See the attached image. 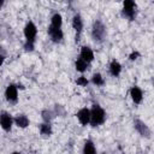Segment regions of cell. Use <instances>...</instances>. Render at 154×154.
I'll list each match as a JSON object with an SVG mask.
<instances>
[{
	"mask_svg": "<svg viewBox=\"0 0 154 154\" xmlns=\"http://www.w3.org/2000/svg\"><path fill=\"white\" fill-rule=\"evenodd\" d=\"M106 120V112L105 109L97 105V103H94L91 109H90V122L89 124L91 126H99L101 124H103Z\"/></svg>",
	"mask_w": 154,
	"mask_h": 154,
	"instance_id": "6da1fadb",
	"label": "cell"
},
{
	"mask_svg": "<svg viewBox=\"0 0 154 154\" xmlns=\"http://www.w3.org/2000/svg\"><path fill=\"white\" fill-rule=\"evenodd\" d=\"M106 35H107L106 25L103 24L102 20L96 19L93 23V26H91V37H93V40L95 42H102L106 38Z\"/></svg>",
	"mask_w": 154,
	"mask_h": 154,
	"instance_id": "7a4b0ae2",
	"label": "cell"
},
{
	"mask_svg": "<svg viewBox=\"0 0 154 154\" xmlns=\"http://www.w3.org/2000/svg\"><path fill=\"white\" fill-rule=\"evenodd\" d=\"M37 35V28L34 22L29 20L24 26V36H25V43L28 45H35V38Z\"/></svg>",
	"mask_w": 154,
	"mask_h": 154,
	"instance_id": "3957f363",
	"label": "cell"
},
{
	"mask_svg": "<svg viewBox=\"0 0 154 154\" xmlns=\"http://www.w3.org/2000/svg\"><path fill=\"white\" fill-rule=\"evenodd\" d=\"M136 8H137V5L134 0H125L123 2V10H122V13L124 17H126L128 19L130 20H134L135 17H136Z\"/></svg>",
	"mask_w": 154,
	"mask_h": 154,
	"instance_id": "277c9868",
	"label": "cell"
},
{
	"mask_svg": "<svg viewBox=\"0 0 154 154\" xmlns=\"http://www.w3.org/2000/svg\"><path fill=\"white\" fill-rule=\"evenodd\" d=\"M134 128H135V130H136L142 137L149 138L150 135H152V131H150L149 126H148L144 122H142L141 119H135V120H134Z\"/></svg>",
	"mask_w": 154,
	"mask_h": 154,
	"instance_id": "5b68a950",
	"label": "cell"
},
{
	"mask_svg": "<svg viewBox=\"0 0 154 154\" xmlns=\"http://www.w3.org/2000/svg\"><path fill=\"white\" fill-rule=\"evenodd\" d=\"M5 97L10 103H16L18 101V88L17 84H8L5 90Z\"/></svg>",
	"mask_w": 154,
	"mask_h": 154,
	"instance_id": "8992f818",
	"label": "cell"
},
{
	"mask_svg": "<svg viewBox=\"0 0 154 154\" xmlns=\"http://www.w3.org/2000/svg\"><path fill=\"white\" fill-rule=\"evenodd\" d=\"M12 125H13L12 116L10 113H7V112H1L0 113V126L2 128V130L8 132V131H11Z\"/></svg>",
	"mask_w": 154,
	"mask_h": 154,
	"instance_id": "52a82bcc",
	"label": "cell"
},
{
	"mask_svg": "<svg viewBox=\"0 0 154 154\" xmlns=\"http://www.w3.org/2000/svg\"><path fill=\"white\" fill-rule=\"evenodd\" d=\"M48 36L51 37V40L55 43H59L63 41L64 38V32H63V29L61 28H53V26H48Z\"/></svg>",
	"mask_w": 154,
	"mask_h": 154,
	"instance_id": "ba28073f",
	"label": "cell"
},
{
	"mask_svg": "<svg viewBox=\"0 0 154 154\" xmlns=\"http://www.w3.org/2000/svg\"><path fill=\"white\" fill-rule=\"evenodd\" d=\"M72 28L75 29V31H76V41H78L79 40V36H81V34H82V30H83V26H84V24H83V19H82V17H81V14H75L73 16V18H72Z\"/></svg>",
	"mask_w": 154,
	"mask_h": 154,
	"instance_id": "9c48e42d",
	"label": "cell"
},
{
	"mask_svg": "<svg viewBox=\"0 0 154 154\" xmlns=\"http://www.w3.org/2000/svg\"><path fill=\"white\" fill-rule=\"evenodd\" d=\"M76 116H77V119H78V122L81 123V125L85 126V125L89 124V122H90V109H89V108H87V107L81 108V109L77 112Z\"/></svg>",
	"mask_w": 154,
	"mask_h": 154,
	"instance_id": "30bf717a",
	"label": "cell"
},
{
	"mask_svg": "<svg viewBox=\"0 0 154 154\" xmlns=\"http://www.w3.org/2000/svg\"><path fill=\"white\" fill-rule=\"evenodd\" d=\"M130 96H131V100H132L136 105H138V103H141L142 100H143V91H142V89H141L140 87L132 85L131 89H130Z\"/></svg>",
	"mask_w": 154,
	"mask_h": 154,
	"instance_id": "8fae6325",
	"label": "cell"
},
{
	"mask_svg": "<svg viewBox=\"0 0 154 154\" xmlns=\"http://www.w3.org/2000/svg\"><path fill=\"white\" fill-rule=\"evenodd\" d=\"M79 58L83 59L84 61H87L88 64H90L94 60V52L89 46H83L81 48V53H79Z\"/></svg>",
	"mask_w": 154,
	"mask_h": 154,
	"instance_id": "7c38bea8",
	"label": "cell"
},
{
	"mask_svg": "<svg viewBox=\"0 0 154 154\" xmlns=\"http://www.w3.org/2000/svg\"><path fill=\"white\" fill-rule=\"evenodd\" d=\"M13 123H14L18 128H20V129H25V128H28V126H29L30 120H29V118H28L25 114L20 113V114H17V116L14 117Z\"/></svg>",
	"mask_w": 154,
	"mask_h": 154,
	"instance_id": "4fadbf2b",
	"label": "cell"
},
{
	"mask_svg": "<svg viewBox=\"0 0 154 154\" xmlns=\"http://www.w3.org/2000/svg\"><path fill=\"white\" fill-rule=\"evenodd\" d=\"M122 72V65L118 60L113 59L111 63H109V73L113 76V77H118Z\"/></svg>",
	"mask_w": 154,
	"mask_h": 154,
	"instance_id": "5bb4252c",
	"label": "cell"
},
{
	"mask_svg": "<svg viewBox=\"0 0 154 154\" xmlns=\"http://www.w3.org/2000/svg\"><path fill=\"white\" fill-rule=\"evenodd\" d=\"M83 154H96V148H95V144L91 140H87L84 142V146H83Z\"/></svg>",
	"mask_w": 154,
	"mask_h": 154,
	"instance_id": "9a60e30c",
	"label": "cell"
},
{
	"mask_svg": "<svg viewBox=\"0 0 154 154\" xmlns=\"http://www.w3.org/2000/svg\"><path fill=\"white\" fill-rule=\"evenodd\" d=\"M51 26L53 28H61L63 26V17L60 13H54L52 17H51Z\"/></svg>",
	"mask_w": 154,
	"mask_h": 154,
	"instance_id": "2e32d148",
	"label": "cell"
},
{
	"mask_svg": "<svg viewBox=\"0 0 154 154\" xmlns=\"http://www.w3.org/2000/svg\"><path fill=\"white\" fill-rule=\"evenodd\" d=\"M88 67H89V64H88L87 61H84V60L81 59V58H77V59H76V61H75V69H76L78 72L83 73L84 71H87Z\"/></svg>",
	"mask_w": 154,
	"mask_h": 154,
	"instance_id": "e0dca14e",
	"label": "cell"
},
{
	"mask_svg": "<svg viewBox=\"0 0 154 154\" xmlns=\"http://www.w3.org/2000/svg\"><path fill=\"white\" fill-rule=\"evenodd\" d=\"M52 125H51V123H42V124H40V132H41V135L42 136H49V135H52Z\"/></svg>",
	"mask_w": 154,
	"mask_h": 154,
	"instance_id": "ac0fdd59",
	"label": "cell"
},
{
	"mask_svg": "<svg viewBox=\"0 0 154 154\" xmlns=\"http://www.w3.org/2000/svg\"><path fill=\"white\" fill-rule=\"evenodd\" d=\"M41 116H42V119H43L45 123H51L55 114H54V112L51 111V109H43V111L41 112Z\"/></svg>",
	"mask_w": 154,
	"mask_h": 154,
	"instance_id": "d6986e66",
	"label": "cell"
},
{
	"mask_svg": "<svg viewBox=\"0 0 154 154\" xmlns=\"http://www.w3.org/2000/svg\"><path fill=\"white\" fill-rule=\"evenodd\" d=\"M91 82H93V84H95V85H97V87H101V85L105 84V79H103L102 75L99 73V72H96V73L93 75V77H91Z\"/></svg>",
	"mask_w": 154,
	"mask_h": 154,
	"instance_id": "ffe728a7",
	"label": "cell"
},
{
	"mask_svg": "<svg viewBox=\"0 0 154 154\" xmlns=\"http://www.w3.org/2000/svg\"><path fill=\"white\" fill-rule=\"evenodd\" d=\"M88 83H89V81H88L87 77H84V76H81V77H78V78L76 79V84L79 85V87H87Z\"/></svg>",
	"mask_w": 154,
	"mask_h": 154,
	"instance_id": "44dd1931",
	"label": "cell"
},
{
	"mask_svg": "<svg viewBox=\"0 0 154 154\" xmlns=\"http://www.w3.org/2000/svg\"><path fill=\"white\" fill-rule=\"evenodd\" d=\"M138 57H140V53H138L137 51H134L132 53H130V55H129V59H130L131 61H134V60H136Z\"/></svg>",
	"mask_w": 154,
	"mask_h": 154,
	"instance_id": "7402d4cb",
	"label": "cell"
},
{
	"mask_svg": "<svg viewBox=\"0 0 154 154\" xmlns=\"http://www.w3.org/2000/svg\"><path fill=\"white\" fill-rule=\"evenodd\" d=\"M4 61H5V57H4L2 54H0V67H1V65L4 64Z\"/></svg>",
	"mask_w": 154,
	"mask_h": 154,
	"instance_id": "603a6c76",
	"label": "cell"
},
{
	"mask_svg": "<svg viewBox=\"0 0 154 154\" xmlns=\"http://www.w3.org/2000/svg\"><path fill=\"white\" fill-rule=\"evenodd\" d=\"M2 5H4V1H2V0H0V8L2 7Z\"/></svg>",
	"mask_w": 154,
	"mask_h": 154,
	"instance_id": "cb8c5ba5",
	"label": "cell"
},
{
	"mask_svg": "<svg viewBox=\"0 0 154 154\" xmlns=\"http://www.w3.org/2000/svg\"><path fill=\"white\" fill-rule=\"evenodd\" d=\"M11 154H22V153H20V152H12Z\"/></svg>",
	"mask_w": 154,
	"mask_h": 154,
	"instance_id": "d4e9b609",
	"label": "cell"
}]
</instances>
